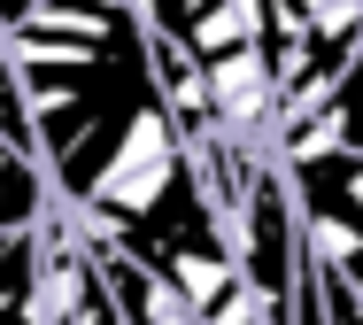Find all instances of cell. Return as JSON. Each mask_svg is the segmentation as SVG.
Returning a JSON list of instances; mask_svg holds the SVG:
<instances>
[{
	"mask_svg": "<svg viewBox=\"0 0 363 325\" xmlns=\"http://www.w3.org/2000/svg\"><path fill=\"white\" fill-rule=\"evenodd\" d=\"M140 23L155 31V39H170L194 70H209V62H232V55H255V47H263L271 8H255V0H217V8H140Z\"/></svg>",
	"mask_w": 363,
	"mask_h": 325,
	"instance_id": "6da1fadb",
	"label": "cell"
},
{
	"mask_svg": "<svg viewBox=\"0 0 363 325\" xmlns=\"http://www.w3.org/2000/svg\"><path fill=\"white\" fill-rule=\"evenodd\" d=\"M309 263H317V255H309ZM317 271H325V263H317ZM325 325H363V302H356V287H340L333 271H325Z\"/></svg>",
	"mask_w": 363,
	"mask_h": 325,
	"instance_id": "7a4b0ae2",
	"label": "cell"
}]
</instances>
